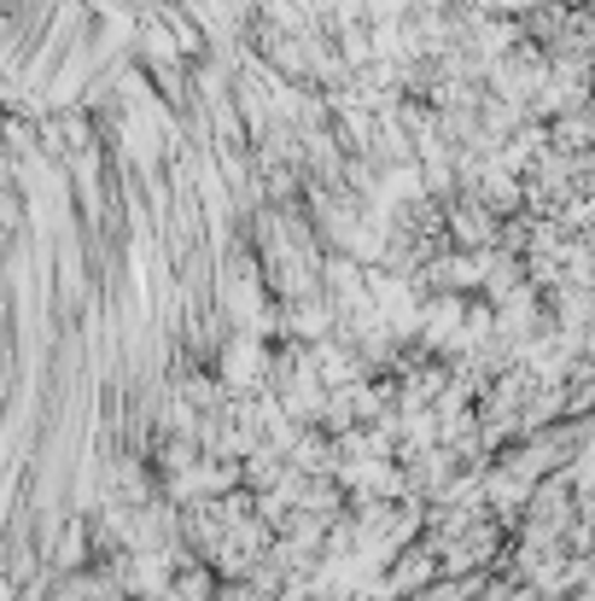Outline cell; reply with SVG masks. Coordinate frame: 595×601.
<instances>
[{"instance_id": "obj_1", "label": "cell", "mask_w": 595, "mask_h": 601, "mask_svg": "<svg viewBox=\"0 0 595 601\" xmlns=\"http://www.w3.org/2000/svg\"><path fill=\"white\" fill-rule=\"evenodd\" d=\"M258 368H263V351H258V339H234L228 356H223V374H228V386H251L258 380Z\"/></svg>"}, {"instance_id": "obj_2", "label": "cell", "mask_w": 595, "mask_h": 601, "mask_svg": "<svg viewBox=\"0 0 595 601\" xmlns=\"http://www.w3.org/2000/svg\"><path fill=\"white\" fill-rule=\"evenodd\" d=\"M490 7H502V12H525V7H537V0H490Z\"/></svg>"}]
</instances>
